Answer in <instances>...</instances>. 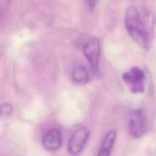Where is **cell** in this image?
<instances>
[{"label":"cell","instance_id":"cell-1","mask_svg":"<svg viewBox=\"0 0 156 156\" xmlns=\"http://www.w3.org/2000/svg\"><path fill=\"white\" fill-rule=\"evenodd\" d=\"M125 26L132 38L143 49L147 50L150 45L149 35L138 10L134 6H130L127 10Z\"/></svg>","mask_w":156,"mask_h":156},{"label":"cell","instance_id":"cell-2","mask_svg":"<svg viewBox=\"0 0 156 156\" xmlns=\"http://www.w3.org/2000/svg\"><path fill=\"white\" fill-rule=\"evenodd\" d=\"M122 79L129 86L133 93H141L144 90L145 74L144 71L137 66L132 67L122 74Z\"/></svg>","mask_w":156,"mask_h":156},{"label":"cell","instance_id":"cell-3","mask_svg":"<svg viewBox=\"0 0 156 156\" xmlns=\"http://www.w3.org/2000/svg\"><path fill=\"white\" fill-rule=\"evenodd\" d=\"M83 52L89 63L90 69L93 74L99 71L100 57V43L98 38H93L88 40L83 47Z\"/></svg>","mask_w":156,"mask_h":156},{"label":"cell","instance_id":"cell-4","mask_svg":"<svg viewBox=\"0 0 156 156\" xmlns=\"http://www.w3.org/2000/svg\"><path fill=\"white\" fill-rule=\"evenodd\" d=\"M147 126L146 116L141 109L134 110L130 117L129 128L131 135L134 138H140L143 135Z\"/></svg>","mask_w":156,"mask_h":156},{"label":"cell","instance_id":"cell-5","mask_svg":"<svg viewBox=\"0 0 156 156\" xmlns=\"http://www.w3.org/2000/svg\"><path fill=\"white\" fill-rule=\"evenodd\" d=\"M89 136V131L85 127L78 128L71 136L68 143V151L71 155H77L83 147Z\"/></svg>","mask_w":156,"mask_h":156},{"label":"cell","instance_id":"cell-6","mask_svg":"<svg viewBox=\"0 0 156 156\" xmlns=\"http://www.w3.org/2000/svg\"><path fill=\"white\" fill-rule=\"evenodd\" d=\"M43 147L49 151L58 149L62 144V136L60 132L53 129L48 131L43 139Z\"/></svg>","mask_w":156,"mask_h":156},{"label":"cell","instance_id":"cell-7","mask_svg":"<svg viewBox=\"0 0 156 156\" xmlns=\"http://www.w3.org/2000/svg\"><path fill=\"white\" fill-rule=\"evenodd\" d=\"M116 134L115 130H111L106 133L99 150L98 156H110L116 138Z\"/></svg>","mask_w":156,"mask_h":156},{"label":"cell","instance_id":"cell-8","mask_svg":"<svg viewBox=\"0 0 156 156\" xmlns=\"http://www.w3.org/2000/svg\"><path fill=\"white\" fill-rule=\"evenodd\" d=\"M71 77L73 81L76 83L83 85L88 82L89 74L87 68L84 66L77 65L72 71Z\"/></svg>","mask_w":156,"mask_h":156},{"label":"cell","instance_id":"cell-9","mask_svg":"<svg viewBox=\"0 0 156 156\" xmlns=\"http://www.w3.org/2000/svg\"><path fill=\"white\" fill-rule=\"evenodd\" d=\"M13 107L9 103H4L0 106V113L3 116H9L12 113Z\"/></svg>","mask_w":156,"mask_h":156},{"label":"cell","instance_id":"cell-10","mask_svg":"<svg viewBox=\"0 0 156 156\" xmlns=\"http://www.w3.org/2000/svg\"><path fill=\"white\" fill-rule=\"evenodd\" d=\"M87 3L90 8H93L94 7L95 3H96V0H87Z\"/></svg>","mask_w":156,"mask_h":156},{"label":"cell","instance_id":"cell-11","mask_svg":"<svg viewBox=\"0 0 156 156\" xmlns=\"http://www.w3.org/2000/svg\"><path fill=\"white\" fill-rule=\"evenodd\" d=\"M0 15H1V13H0Z\"/></svg>","mask_w":156,"mask_h":156}]
</instances>
